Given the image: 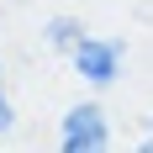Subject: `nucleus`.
Returning a JSON list of instances; mask_svg holds the SVG:
<instances>
[{"instance_id": "3", "label": "nucleus", "mask_w": 153, "mask_h": 153, "mask_svg": "<svg viewBox=\"0 0 153 153\" xmlns=\"http://www.w3.org/2000/svg\"><path fill=\"white\" fill-rule=\"evenodd\" d=\"M48 42H58V48L69 42V48H74L79 42V21H53V27H48Z\"/></svg>"}, {"instance_id": "2", "label": "nucleus", "mask_w": 153, "mask_h": 153, "mask_svg": "<svg viewBox=\"0 0 153 153\" xmlns=\"http://www.w3.org/2000/svg\"><path fill=\"white\" fill-rule=\"evenodd\" d=\"M69 58H74V69L90 85H111V79L122 74V42H100V37H79L74 48H69Z\"/></svg>"}, {"instance_id": "4", "label": "nucleus", "mask_w": 153, "mask_h": 153, "mask_svg": "<svg viewBox=\"0 0 153 153\" xmlns=\"http://www.w3.org/2000/svg\"><path fill=\"white\" fill-rule=\"evenodd\" d=\"M11 127V106H5V90H0V132Z\"/></svg>"}, {"instance_id": "1", "label": "nucleus", "mask_w": 153, "mask_h": 153, "mask_svg": "<svg viewBox=\"0 0 153 153\" xmlns=\"http://www.w3.org/2000/svg\"><path fill=\"white\" fill-rule=\"evenodd\" d=\"M106 143H111V127L100 106H74L63 116V153H100Z\"/></svg>"}]
</instances>
